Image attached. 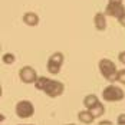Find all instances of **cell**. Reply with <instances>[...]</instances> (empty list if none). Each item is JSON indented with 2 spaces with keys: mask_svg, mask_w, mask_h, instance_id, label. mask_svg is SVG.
I'll list each match as a JSON object with an SVG mask.
<instances>
[{
  "mask_svg": "<svg viewBox=\"0 0 125 125\" xmlns=\"http://www.w3.org/2000/svg\"><path fill=\"white\" fill-rule=\"evenodd\" d=\"M98 68H99L101 75L104 76L106 81H109V82H115L116 81V76H118L119 71H118L116 65L111 59H106V58L101 59L99 63H98Z\"/></svg>",
  "mask_w": 125,
  "mask_h": 125,
  "instance_id": "obj_2",
  "label": "cell"
},
{
  "mask_svg": "<svg viewBox=\"0 0 125 125\" xmlns=\"http://www.w3.org/2000/svg\"><path fill=\"white\" fill-rule=\"evenodd\" d=\"M91 112L94 114V116H95V118H99V116H102V115L105 114V106H104V104H102V102H99V105H98V106H95Z\"/></svg>",
  "mask_w": 125,
  "mask_h": 125,
  "instance_id": "obj_12",
  "label": "cell"
},
{
  "mask_svg": "<svg viewBox=\"0 0 125 125\" xmlns=\"http://www.w3.org/2000/svg\"><path fill=\"white\" fill-rule=\"evenodd\" d=\"M14 111H16V115H17L19 118H22V119H27V118L33 116V114H35V106H33V104H32L30 101L22 99V101L17 102Z\"/></svg>",
  "mask_w": 125,
  "mask_h": 125,
  "instance_id": "obj_5",
  "label": "cell"
},
{
  "mask_svg": "<svg viewBox=\"0 0 125 125\" xmlns=\"http://www.w3.org/2000/svg\"><path fill=\"white\" fill-rule=\"evenodd\" d=\"M35 88L38 91H42L45 95H48L49 98H59L65 92V85L61 81H55V79H49L46 76H39Z\"/></svg>",
  "mask_w": 125,
  "mask_h": 125,
  "instance_id": "obj_1",
  "label": "cell"
},
{
  "mask_svg": "<svg viewBox=\"0 0 125 125\" xmlns=\"http://www.w3.org/2000/svg\"><path fill=\"white\" fill-rule=\"evenodd\" d=\"M1 61H3V63H6V65H12V63H14V61H16V56H14L13 53H4V55L1 56Z\"/></svg>",
  "mask_w": 125,
  "mask_h": 125,
  "instance_id": "obj_13",
  "label": "cell"
},
{
  "mask_svg": "<svg viewBox=\"0 0 125 125\" xmlns=\"http://www.w3.org/2000/svg\"><path fill=\"white\" fill-rule=\"evenodd\" d=\"M99 102H101V101L98 99V96H96V95H94V94L86 95V96L83 98V101H82V104H83L85 109H89V111H92L95 106H98V105H99Z\"/></svg>",
  "mask_w": 125,
  "mask_h": 125,
  "instance_id": "obj_9",
  "label": "cell"
},
{
  "mask_svg": "<svg viewBox=\"0 0 125 125\" xmlns=\"http://www.w3.org/2000/svg\"><path fill=\"white\" fill-rule=\"evenodd\" d=\"M38 73H36V71L32 68V66H23V68H20V71H19V79L26 83V85H30V83H36V81H38Z\"/></svg>",
  "mask_w": 125,
  "mask_h": 125,
  "instance_id": "obj_6",
  "label": "cell"
},
{
  "mask_svg": "<svg viewBox=\"0 0 125 125\" xmlns=\"http://www.w3.org/2000/svg\"><path fill=\"white\" fill-rule=\"evenodd\" d=\"M118 59H119V62L122 63V65H125V50L118 53Z\"/></svg>",
  "mask_w": 125,
  "mask_h": 125,
  "instance_id": "obj_16",
  "label": "cell"
},
{
  "mask_svg": "<svg viewBox=\"0 0 125 125\" xmlns=\"http://www.w3.org/2000/svg\"><path fill=\"white\" fill-rule=\"evenodd\" d=\"M116 124L118 125H125V114L118 115V118H116Z\"/></svg>",
  "mask_w": 125,
  "mask_h": 125,
  "instance_id": "obj_15",
  "label": "cell"
},
{
  "mask_svg": "<svg viewBox=\"0 0 125 125\" xmlns=\"http://www.w3.org/2000/svg\"><path fill=\"white\" fill-rule=\"evenodd\" d=\"M125 98V92L122 88L116 86V85H108L104 88L102 91V99L105 102H118Z\"/></svg>",
  "mask_w": 125,
  "mask_h": 125,
  "instance_id": "obj_3",
  "label": "cell"
},
{
  "mask_svg": "<svg viewBox=\"0 0 125 125\" xmlns=\"http://www.w3.org/2000/svg\"><path fill=\"white\" fill-rule=\"evenodd\" d=\"M118 22H119V25H121V26H124V27H125V14H124V16H121V17L118 19Z\"/></svg>",
  "mask_w": 125,
  "mask_h": 125,
  "instance_id": "obj_17",
  "label": "cell"
},
{
  "mask_svg": "<svg viewBox=\"0 0 125 125\" xmlns=\"http://www.w3.org/2000/svg\"><path fill=\"white\" fill-rule=\"evenodd\" d=\"M19 125H35V124H19Z\"/></svg>",
  "mask_w": 125,
  "mask_h": 125,
  "instance_id": "obj_19",
  "label": "cell"
},
{
  "mask_svg": "<svg viewBox=\"0 0 125 125\" xmlns=\"http://www.w3.org/2000/svg\"><path fill=\"white\" fill-rule=\"evenodd\" d=\"M39 16L36 14L35 12H27L23 14V23L26 26H30V27H33V26H38L39 25Z\"/></svg>",
  "mask_w": 125,
  "mask_h": 125,
  "instance_id": "obj_11",
  "label": "cell"
},
{
  "mask_svg": "<svg viewBox=\"0 0 125 125\" xmlns=\"http://www.w3.org/2000/svg\"><path fill=\"white\" fill-rule=\"evenodd\" d=\"M116 81H118L119 83H122V85H125V69H121V71L118 72V76H116Z\"/></svg>",
  "mask_w": 125,
  "mask_h": 125,
  "instance_id": "obj_14",
  "label": "cell"
},
{
  "mask_svg": "<svg viewBox=\"0 0 125 125\" xmlns=\"http://www.w3.org/2000/svg\"><path fill=\"white\" fill-rule=\"evenodd\" d=\"M63 61H65V56H63L62 52H55L52 53L48 59V63H46V69L50 75H58L62 69Z\"/></svg>",
  "mask_w": 125,
  "mask_h": 125,
  "instance_id": "obj_4",
  "label": "cell"
},
{
  "mask_svg": "<svg viewBox=\"0 0 125 125\" xmlns=\"http://www.w3.org/2000/svg\"><path fill=\"white\" fill-rule=\"evenodd\" d=\"M105 14L119 19L121 16L125 14V6L124 4H116V3H108L105 7Z\"/></svg>",
  "mask_w": 125,
  "mask_h": 125,
  "instance_id": "obj_7",
  "label": "cell"
},
{
  "mask_svg": "<svg viewBox=\"0 0 125 125\" xmlns=\"http://www.w3.org/2000/svg\"><path fill=\"white\" fill-rule=\"evenodd\" d=\"M108 3H116V4H122V0H108Z\"/></svg>",
  "mask_w": 125,
  "mask_h": 125,
  "instance_id": "obj_18",
  "label": "cell"
},
{
  "mask_svg": "<svg viewBox=\"0 0 125 125\" xmlns=\"http://www.w3.org/2000/svg\"><path fill=\"white\" fill-rule=\"evenodd\" d=\"M94 26L98 32H104L106 29V14L102 12L95 13L94 16Z\"/></svg>",
  "mask_w": 125,
  "mask_h": 125,
  "instance_id": "obj_8",
  "label": "cell"
},
{
  "mask_svg": "<svg viewBox=\"0 0 125 125\" xmlns=\"http://www.w3.org/2000/svg\"><path fill=\"white\" fill-rule=\"evenodd\" d=\"M78 119H79V122H82V124H92L96 118L94 116V114L91 112L89 109H82V111H79L78 112Z\"/></svg>",
  "mask_w": 125,
  "mask_h": 125,
  "instance_id": "obj_10",
  "label": "cell"
}]
</instances>
